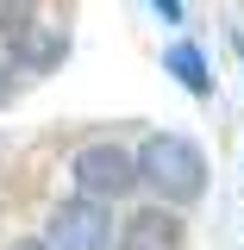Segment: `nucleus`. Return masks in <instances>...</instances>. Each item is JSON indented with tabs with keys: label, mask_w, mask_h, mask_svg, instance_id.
<instances>
[{
	"label": "nucleus",
	"mask_w": 244,
	"mask_h": 250,
	"mask_svg": "<svg viewBox=\"0 0 244 250\" xmlns=\"http://www.w3.org/2000/svg\"><path fill=\"white\" fill-rule=\"evenodd\" d=\"M138 182H151V194H163L169 207L182 200H200L207 194V150L194 138H176V131H156L138 144Z\"/></svg>",
	"instance_id": "f257e3e1"
},
{
	"label": "nucleus",
	"mask_w": 244,
	"mask_h": 250,
	"mask_svg": "<svg viewBox=\"0 0 244 250\" xmlns=\"http://www.w3.org/2000/svg\"><path fill=\"white\" fill-rule=\"evenodd\" d=\"M113 219H107V200H88V194H69L50 207L44 219V244L50 250H107L113 244Z\"/></svg>",
	"instance_id": "f03ea898"
},
{
	"label": "nucleus",
	"mask_w": 244,
	"mask_h": 250,
	"mask_svg": "<svg viewBox=\"0 0 244 250\" xmlns=\"http://www.w3.org/2000/svg\"><path fill=\"white\" fill-rule=\"evenodd\" d=\"M69 175H75V194H88V200H119L138 188V163L119 144H88V150H75Z\"/></svg>",
	"instance_id": "7ed1b4c3"
},
{
	"label": "nucleus",
	"mask_w": 244,
	"mask_h": 250,
	"mask_svg": "<svg viewBox=\"0 0 244 250\" xmlns=\"http://www.w3.org/2000/svg\"><path fill=\"white\" fill-rule=\"evenodd\" d=\"M113 238H119V250H182L188 231H182V219L169 213V207H138Z\"/></svg>",
	"instance_id": "20e7f679"
},
{
	"label": "nucleus",
	"mask_w": 244,
	"mask_h": 250,
	"mask_svg": "<svg viewBox=\"0 0 244 250\" xmlns=\"http://www.w3.org/2000/svg\"><path fill=\"white\" fill-rule=\"evenodd\" d=\"M13 50H19L25 69H50V62H63L69 38H63L57 25H19V31H13Z\"/></svg>",
	"instance_id": "39448f33"
},
{
	"label": "nucleus",
	"mask_w": 244,
	"mask_h": 250,
	"mask_svg": "<svg viewBox=\"0 0 244 250\" xmlns=\"http://www.w3.org/2000/svg\"><path fill=\"white\" fill-rule=\"evenodd\" d=\"M169 75H176V82H182L188 94H213V75H207V57H200V50H194V44H169Z\"/></svg>",
	"instance_id": "423d86ee"
},
{
	"label": "nucleus",
	"mask_w": 244,
	"mask_h": 250,
	"mask_svg": "<svg viewBox=\"0 0 244 250\" xmlns=\"http://www.w3.org/2000/svg\"><path fill=\"white\" fill-rule=\"evenodd\" d=\"M19 25H31V0H0V31L13 38Z\"/></svg>",
	"instance_id": "0eeeda50"
},
{
	"label": "nucleus",
	"mask_w": 244,
	"mask_h": 250,
	"mask_svg": "<svg viewBox=\"0 0 244 250\" xmlns=\"http://www.w3.org/2000/svg\"><path fill=\"white\" fill-rule=\"evenodd\" d=\"M156 6H163V19H182V6H176V0H156Z\"/></svg>",
	"instance_id": "6e6552de"
},
{
	"label": "nucleus",
	"mask_w": 244,
	"mask_h": 250,
	"mask_svg": "<svg viewBox=\"0 0 244 250\" xmlns=\"http://www.w3.org/2000/svg\"><path fill=\"white\" fill-rule=\"evenodd\" d=\"M13 250H50V244H44V238H25V244H13Z\"/></svg>",
	"instance_id": "1a4fd4ad"
}]
</instances>
